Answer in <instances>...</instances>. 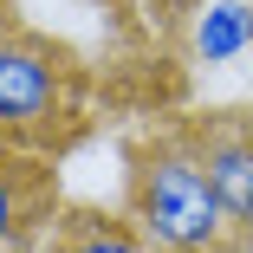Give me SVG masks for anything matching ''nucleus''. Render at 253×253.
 Instances as JSON below:
<instances>
[{
    "mask_svg": "<svg viewBox=\"0 0 253 253\" xmlns=\"http://www.w3.org/2000/svg\"><path fill=\"white\" fill-rule=\"evenodd\" d=\"M124 214L156 253H240L188 130H149L124 149Z\"/></svg>",
    "mask_w": 253,
    "mask_h": 253,
    "instance_id": "f257e3e1",
    "label": "nucleus"
},
{
    "mask_svg": "<svg viewBox=\"0 0 253 253\" xmlns=\"http://www.w3.org/2000/svg\"><path fill=\"white\" fill-rule=\"evenodd\" d=\"M72 117V65L45 39L0 26V143L20 149Z\"/></svg>",
    "mask_w": 253,
    "mask_h": 253,
    "instance_id": "f03ea898",
    "label": "nucleus"
},
{
    "mask_svg": "<svg viewBox=\"0 0 253 253\" xmlns=\"http://www.w3.org/2000/svg\"><path fill=\"white\" fill-rule=\"evenodd\" d=\"M201 169H208V188L221 201V214L240 240V253H253V130L240 111H201L182 124Z\"/></svg>",
    "mask_w": 253,
    "mask_h": 253,
    "instance_id": "7ed1b4c3",
    "label": "nucleus"
},
{
    "mask_svg": "<svg viewBox=\"0 0 253 253\" xmlns=\"http://www.w3.org/2000/svg\"><path fill=\"white\" fill-rule=\"evenodd\" d=\"M59 221V182L39 156L0 143V253H39Z\"/></svg>",
    "mask_w": 253,
    "mask_h": 253,
    "instance_id": "20e7f679",
    "label": "nucleus"
},
{
    "mask_svg": "<svg viewBox=\"0 0 253 253\" xmlns=\"http://www.w3.org/2000/svg\"><path fill=\"white\" fill-rule=\"evenodd\" d=\"M39 253H156L130 214H104V208H72L52 221V234L39 240Z\"/></svg>",
    "mask_w": 253,
    "mask_h": 253,
    "instance_id": "39448f33",
    "label": "nucleus"
},
{
    "mask_svg": "<svg viewBox=\"0 0 253 253\" xmlns=\"http://www.w3.org/2000/svg\"><path fill=\"white\" fill-rule=\"evenodd\" d=\"M195 59L201 65H234L253 52V0H208V7L195 13Z\"/></svg>",
    "mask_w": 253,
    "mask_h": 253,
    "instance_id": "423d86ee",
    "label": "nucleus"
},
{
    "mask_svg": "<svg viewBox=\"0 0 253 253\" xmlns=\"http://www.w3.org/2000/svg\"><path fill=\"white\" fill-rule=\"evenodd\" d=\"M240 117H247V130H253V111H240Z\"/></svg>",
    "mask_w": 253,
    "mask_h": 253,
    "instance_id": "0eeeda50",
    "label": "nucleus"
}]
</instances>
